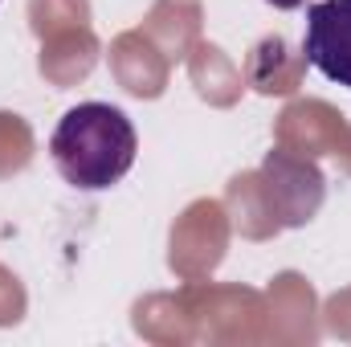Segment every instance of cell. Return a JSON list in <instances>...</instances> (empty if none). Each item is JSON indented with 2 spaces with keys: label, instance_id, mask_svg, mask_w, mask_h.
Masks as SVG:
<instances>
[{
  "label": "cell",
  "instance_id": "1",
  "mask_svg": "<svg viewBox=\"0 0 351 347\" xmlns=\"http://www.w3.org/2000/svg\"><path fill=\"white\" fill-rule=\"evenodd\" d=\"M135 152H139V135L131 119L110 102L70 106L49 135L53 168L78 192H102L119 184L135 168Z\"/></svg>",
  "mask_w": 351,
  "mask_h": 347
},
{
  "label": "cell",
  "instance_id": "2",
  "mask_svg": "<svg viewBox=\"0 0 351 347\" xmlns=\"http://www.w3.org/2000/svg\"><path fill=\"white\" fill-rule=\"evenodd\" d=\"M302 53L327 82L351 90V0H319L306 8Z\"/></svg>",
  "mask_w": 351,
  "mask_h": 347
},
{
  "label": "cell",
  "instance_id": "3",
  "mask_svg": "<svg viewBox=\"0 0 351 347\" xmlns=\"http://www.w3.org/2000/svg\"><path fill=\"white\" fill-rule=\"evenodd\" d=\"M265 4H274V8H282V12H294V8H302L306 0H265Z\"/></svg>",
  "mask_w": 351,
  "mask_h": 347
}]
</instances>
